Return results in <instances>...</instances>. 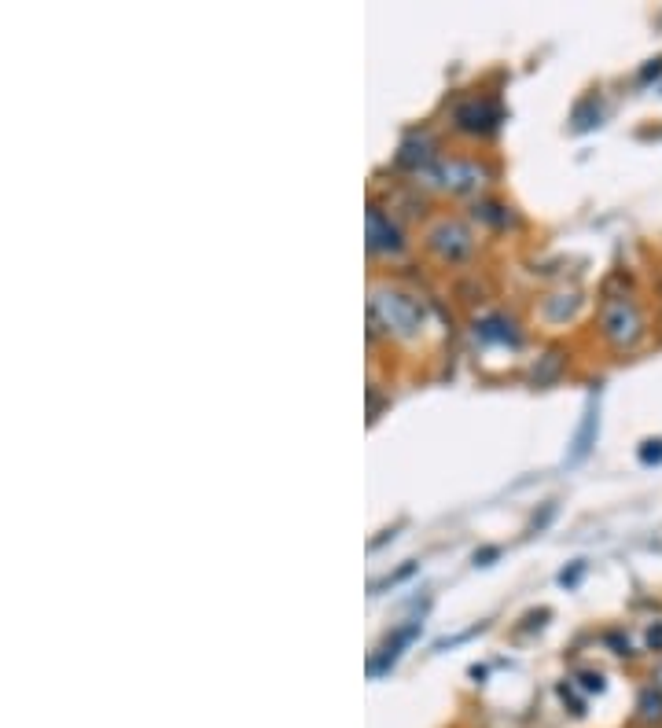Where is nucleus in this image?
<instances>
[{"label": "nucleus", "mask_w": 662, "mask_h": 728, "mask_svg": "<svg viewBox=\"0 0 662 728\" xmlns=\"http://www.w3.org/2000/svg\"><path fill=\"white\" fill-rule=\"evenodd\" d=\"M604 328H607V335H611L615 342H633V339H637L640 320H637V313H633V306H629V302H611V306H607V313H604Z\"/></svg>", "instance_id": "f257e3e1"}, {"label": "nucleus", "mask_w": 662, "mask_h": 728, "mask_svg": "<svg viewBox=\"0 0 662 728\" xmlns=\"http://www.w3.org/2000/svg\"><path fill=\"white\" fill-rule=\"evenodd\" d=\"M372 309H387V324L394 331H412L416 324H420V313H416V306H412V302H405L401 295H379Z\"/></svg>", "instance_id": "f03ea898"}, {"label": "nucleus", "mask_w": 662, "mask_h": 728, "mask_svg": "<svg viewBox=\"0 0 662 728\" xmlns=\"http://www.w3.org/2000/svg\"><path fill=\"white\" fill-rule=\"evenodd\" d=\"M368 247H372V251H398V247H401L398 228L390 225V221L379 214L376 206L368 210Z\"/></svg>", "instance_id": "7ed1b4c3"}, {"label": "nucleus", "mask_w": 662, "mask_h": 728, "mask_svg": "<svg viewBox=\"0 0 662 728\" xmlns=\"http://www.w3.org/2000/svg\"><path fill=\"white\" fill-rule=\"evenodd\" d=\"M460 126L464 129H475V133H486V129H493L497 122H501V111L493 107V103H486V100H475V103H468V107H460Z\"/></svg>", "instance_id": "20e7f679"}]
</instances>
